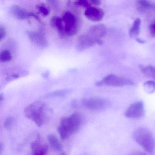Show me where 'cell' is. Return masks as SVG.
Here are the masks:
<instances>
[{"label": "cell", "instance_id": "1", "mask_svg": "<svg viewBox=\"0 0 155 155\" xmlns=\"http://www.w3.org/2000/svg\"><path fill=\"white\" fill-rule=\"evenodd\" d=\"M81 118L78 113H74L61 119L58 128L61 139H67L78 131L80 127Z\"/></svg>", "mask_w": 155, "mask_h": 155}, {"label": "cell", "instance_id": "2", "mask_svg": "<svg viewBox=\"0 0 155 155\" xmlns=\"http://www.w3.org/2000/svg\"><path fill=\"white\" fill-rule=\"evenodd\" d=\"M47 109L42 101H35L28 105L24 110L25 116L33 121L38 127L43 125L47 119Z\"/></svg>", "mask_w": 155, "mask_h": 155}, {"label": "cell", "instance_id": "3", "mask_svg": "<svg viewBox=\"0 0 155 155\" xmlns=\"http://www.w3.org/2000/svg\"><path fill=\"white\" fill-rule=\"evenodd\" d=\"M133 138L135 141L145 151L152 154L155 148V140L154 136L147 129L140 127L133 133Z\"/></svg>", "mask_w": 155, "mask_h": 155}, {"label": "cell", "instance_id": "4", "mask_svg": "<svg viewBox=\"0 0 155 155\" xmlns=\"http://www.w3.org/2000/svg\"><path fill=\"white\" fill-rule=\"evenodd\" d=\"M134 81L116 75L110 74L104 78L102 80L96 83L97 86H108L111 87H120L132 86Z\"/></svg>", "mask_w": 155, "mask_h": 155}, {"label": "cell", "instance_id": "5", "mask_svg": "<svg viewBox=\"0 0 155 155\" xmlns=\"http://www.w3.org/2000/svg\"><path fill=\"white\" fill-rule=\"evenodd\" d=\"M64 28L65 36L76 35L78 30V24L76 17L70 12H65L61 18Z\"/></svg>", "mask_w": 155, "mask_h": 155}, {"label": "cell", "instance_id": "6", "mask_svg": "<svg viewBox=\"0 0 155 155\" xmlns=\"http://www.w3.org/2000/svg\"><path fill=\"white\" fill-rule=\"evenodd\" d=\"M95 44L101 45L103 44L101 39L96 40L87 32L79 36L77 41L76 49L78 51H82L91 48Z\"/></svg>", "mask_w": 155, "mask_h": 155}, {"label": "cell", "instance_id": "7", "mask_svg": "<svg viewBox=\"0 0 155 155\" xmlns=\"http://www.w3.org/2000/svg\"><path fill=\"white\" fill-rule=\"evenodd\" d=\"M82 104L87 108L93 110H101L107 107L109 103L105 99L100 97L83 98Z\"/></svg>", "mask_w": 155, "mask_h": 155}, {"label": "cell", "instance_id": "8", "mask_svg": "<svg viewBox=\"0 0 155 155\" xmlns=\"http://www.w3.org/2000/svg\"><path fill=\"white\" fill-rule=\"evenodd\" d=\"M145 114V108L143 102H134L130 105L125 111V117L129 118L137 119L142 117Z\"/></svg>", "mask_w": 155, "mask_h": 155}, {"label": "cell", "instance_id": "9", "mask_svg": "<svg viewBox=\"0 0 155 155\" xmlns=\"http://www.w3.org/2000/svg\"><path fill=\"white\" fill-rule=\"evenodd\" d=\"M27 35L30 41L39 48H46L48 46V40L41 32L28 31Z\"/></svg>", "mask_w": 155, "mask_h": 155}, {"label": "cell", "instance_id": "10", "mask_svg": "<svg viewBox=\"0 0 155 155\" xmlns=\"http://www.w3.org/2000/svg\"><path fill=\"white\" fill-rule=\"evenodd\" d=\"M84 14L86 18L91 21H99L103 19L104 12L99 8L91 7L86 9Z\"/></svg>", "mask_w": 155, "mask_h": 155}, {"label": "cell", "instance_id": "11", "mask_svg": "<svg viewBox=\"0 0 155 155\" xmlns=\"http://www.w3.org/2000/svg\"><path fill=\"white\" fill-rule=\"evenodd\" d=\"M87 33L96 40L101 39L107 34V27L103 24L94 25L89 28Z\"/></svg>", "mask_w": 155, "mask_h": 155}, {"label": "cell", "instance_id": "12", "mask_svg": "<svg viewBox=\"0 0 155 155\" xmlns=\"http://www.w3.org/2000/svg\"><path fill=\"white\" fill-rule=\"evenodd\" d=\"M11 12L15 18L20 20H23L31 17V12L18 5H13L11 8Z\"/></svg>", "mask_w": 155, "mask_h": 155}, {"label": "cell", "instance_id": "13", "mask_svg": "<svg viewBox=\"0 0 155 155\" xmlns=\"http://www.w3.org/2000/svg\"><path fill=\"white\" fill-rule=\"evenodd\" d=\"M31 149L32 155H47L48 153V146L40 140H37L31 144Z\"/></svg>", "mask_w": 155, "mask_h": 155}, {"label": "cell", "instance_id": "14", "mask_svg": "<svg viewBox=\"0 0 155 155\" xmlns=\"http://www.w3.org/2000/svg\"><path fill=\"white\" fill-rule=\"evenodd\" d=\"M137 10L140 12L155 11V5L148 1L140 0L136 3Z\"/></svg>", "mask_w": 155, "mask_h": 155}, {"label": "cell", "instance_id": "15", "mask_svg": "<svg viewBox=\"0 0 155 155\" xmlns=\"http://www.w3.org/2000/svg\"><path fill=\"white\" fill-rule=\"evenodd\" d=\"M50 24L52 28L57 30L60 36L61 37L65 36L64 26L61 18L54 16L51 19Z\"/></svg>", "mask_w": 155, "mask_h": 155}, {"label": "cell", "instance_id": "16", "mask_svg": "<svg viewBox=\"0 0 155 155\" xmlns=\"http://www.w3.org/2000/svg\"><path fill=\"white\" fill-rule=\"evenodd\" d=\"M140 71L148 78L155 80V66L153 65H140Z\"/></svg>", "mask_w": 155, "mask_h": 155}, {"label": "cell", "instance_id": "17", "mask_svg": "<svg viewBox=\"0 0 155 155\" xmlns=\"http://www.w3.org/2000/svg\"><path fill=\"white\" fill-rule=\"evenodd\" d=\"M141 20L137 18L133 22V25L129 30V36L131 38H137L139 35L140 31Z\"/></svg>", "mask_w": 155, "mask_h": 155}, {"label": "cell", "instance_id": "18", "mask_svg": "<svg viewBox=\"0 0 155 155\" xmlns=\"http://www.w3.org/2000/svg\"><path fill=\"white\" fill-rule=\"evenodd\" d=\"M48 137L49 142L52 147L55 150L60 151L62 149V146L58 138L52 134L48 135Z\"/></svg>", "mask_w": 155, "mask_h": 155}, {"label": "cell", "instance_id": "19", "mask_svg": "<svg viewBox=\"0 0 155 155\" xmlns=\"http://www.w3.org/2000/svg\"><path fill=\"white\" fill-rule=\"evenodd\" d=\"M12 59V56L9 51L4 50L0 53V61L2 62H9Z\"/></svg>", "mask_w": 155, "mask_h": 155}, {"label": "cell", "instance_id": "20", "mask_svg": "<svg viewBox=\"0 0 155 155\" xmlns=\"http://www.w3.org/2000/svg\"><path fill=\"white\" fill-rule=\"evenodd\" d=\"M70 91L69 89H63L56 91L51 92L49 94V96L51 97H63L68 95Z\"/></svg>", "mask_w": 155, "mask_h": 155}, {"label": "cell", "instance_id": "21", "mask_svg": "<svg viewBox=\"0 0 155 155\" xmlns=\"http://www.w3.org/2000/svg\"><path fill=\"white\" fill-rule=\"evenodd\" d=\"M144 87L147 93H153L155 91V82L152 81H147L144 83Z\"/></svg>", "mask_w": 155, "mask_h": 155}, {"label": "cell", "instance_id": "22", "mask_svg": "<svg viewBox=\"0 0 155 155\" xmlns=\"http://www.w3.org/2000/svg\"><path fill=\"white\" fill-rule=\"evenodd\" d=\"M36 8L44 16H48L49 14V11L43 3H40L37 4Z\"/></svg>", "mask_w": 155, "mask_h": 155}, {"label": "cell", "instance_id": "23", "mask_svg": "<svg viewBox=\"0 0 155 155\" xmlns=\"http://www.w3.org/2000/svg\"><path fill=\"white\" fill-rule=\"evenodd\" d=\"M74 5L77 7H81L87 9L91 7V5L89 1L86 0H79L74 1Z\"/></svg>", "mask_w": 155, "mask_h": 155}, {"label": "cell", "instance_id": "24", "mask_svg": "<svg viewBox=\"0 0 155 155\" xmlns=\"http://www.w3.org/2000/svg\"><path fill=\"white\" fill-rule=\"evenodd\" d=\"M14 121V118L12 117H10L7 118L4 123V127L5 128L8 130L10 129L13 125Z\"/></svg>", "mask_w": 155, "mask_h": 155}, {"label": "cell", "instance_id": "25", "mask_svg": "<svg viewBox=\"0 0 155 155\" xmlns=\"http://www.w3.org/2000/svg\"><path fill=\"white\" fill-rule=\"evenodd\" d=\"M7 35V31L6 28L3 25L1 24L0 25V39L2 40L5 38Z\"/></svg>", "mask_w": 155, "mask_h": 155}, {"label": "cell", "instance_id": "26", "mask_svg": "<svg viewBox=\"0 0 155 155\" xmlns=\"http://www.w3.org/2000/svg\"><path fill=\"white\" fill-rule=\"evenodd\" d=\"M149 31L151 36L155 37V23L151 24L149 27Z\"/></svg>", "mask_w": 155, "mask_h": 155}, {"label": "cell", "instance_id": "27", "mask_svg": "<svg viewBox=\"0 0 155 155\" xmlns=\"http://www.w3.org/2000/svg\"><path fill=\"white\" fill-rule=\"evenodd\" d=\"M91 5H99L101 4V1L99 0H90L89 1Z\"/></svg>", "mask_w": 155, "mask_h": 155}, {"label": "cell", "instance_id": "28", "mask_svg": "<svg viewBox=\"0 0 155 155\" xmlns=\"http://www.w3.org/2000/svg\"><path fill=\"white\" fill-rule=\"evenodd\" d=\"M130 155H147V154L141 151H135L132 152Z\"/></svg>", "mask_w": 155, "mask_h": 155}, {"label": "cell", "instance_id": "29", "mask_svg": "<svg viewBox=\"0 0 155 155\" xmlns=\"http://www.w3.org/2000/svg\"><path fill=\"white\" fill-rule=\"evenodd\" d=\"M136 41H137L138 43H140V44H144V43H145V40L141 39L138 38H136Z\"/></svg>", "mask_w": 155, "mask_h": 155}, {"label": "cell", "instance_id": "30", "mask_svg": "<svg viewBox=\"0 0 155 155\" xmlns=\"http://www.w3.org/2000/svg\"><path fill=\"white\" fill-rule=\"evenodd\" d=\"M3 98H3V96H2V94H1V95H0V101H2L3 100Z\"/></svg>", "mask_w": 155, "mask_h": 155}, {"label": "cell", "instance_id": "31", "mask_svg": "<svg viewBox=\"0 0 155 155\" xmlns=\"http://www.w3.org/2000/svg\"><path fill=\"white\" fill-rule=\"evenodd\" d=\"M62 155H66L65 154H62Z\"/></svg>", "mask_w": 155, "mask_h": 155}]
</instances>
